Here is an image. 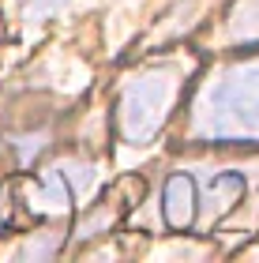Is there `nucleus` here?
Listing matches in <instances>:
<instances>
[{"label": "nucleus", "instance_id": "423d86ee", "mask_svg": "<svg viewBox=\"0 0 259 263\" xmlns=\"http://www.w3.org/2000/svg\"><path fill=\"white\" fill-rule=\"evenodd\" d=\"M68 4V0H27L23 4V19L27 23H42V19H49L53 11H61Z\"/></svg>", "mask_w": 259, "mask_h": 263}, {"label": "nucleus", "instance_id": "7ed1b4c3", "mask_svg": "<svg viewBox=\"0 0 259 263\" xmlns=\"http://www.w3.org/2000/svg\"><path fill=\"white\" fill-rule=\"evenodd\" d=\"M98 181V173H94V165L87 162H56L53 170L42 173V181L34 184L30 192V207L42 211V214H68L75 207V199L87 192V188Z\"/></svg>", "mask_w": 259, "mask_h": 263}, {"label": "nucleus", "instance_id": "f257e3e1", "mask_svg": "<svg viewBox=\"0 0 259 263\" xmlns=\"http://www.w3.org/2000/svg\"><path fill=\"white\" fill-rule=\"evenodd\" d=\"M195 139L259 147V61L233 64L203 90L195 105Z\"/></svg>", "mask_w": 259, "mask_h": 263}, {"label": "nucleus", "instance_id": "39448f33", "mask_svg": "<svg viewBox=\"0 0 259 263\" xmlns=\"http://www.w3.org/2000/svg\"><path fill=\"white\" fill-rule=\"evenodd\" d=\"M207 192H210V199L222 203V211H229L233 203L241 199V192H244V177L241 173H214L207 181Z\"/></svg>", "mask_w": 259, "mask_h": 263}, {"label": "nucleus", "instance_id": "f03ea898", "mask_svg": "<svg viewBox=\"0 0 259 263\" xmlns=\"http://www.w3.org/2000/svg\"><path fill=\"white\" fill-rule=\"evenodd\" d=\"M181 98V76L176 68H154L147 76H139L121 98V136L128 143H150L169 121L173 105Z\"/></svg>", "mask_w": 259, "mask_h": 263}, {"label": "nucleus", "instance_id": "20e7f679", "mask_svg": "<svg viewBox=\"0 0 259 263\" xmlns=\"http://www.w3.org/2000/svg\"><path fill=\"white\" fill-rule=\"evenodd\" d=\"M162 211H166L169 230H192L195 222V181L188 173H173L166 181V196H162Z\"/></svg>", "mask_w": 259, "mask_h": 263}]
</instances>
